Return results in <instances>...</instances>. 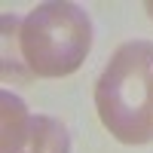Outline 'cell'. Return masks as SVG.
<instances>
[{"label":"cell","instance_id":"6da1fadb","mask_svg":"<svg viewBox=\"0 0 153 153\" xmlns=\"http://www.w3.org/2000/svg\"><path fill=\"white\" fill-rule=\"evenodd\" d=\"M101 126L123 144L153 141V43L129 40L110 55L95 83Z\"/></svg>","mask_w":153,"mask_h":153},{"label":"cell","instance_id":"7a4b0ae2","mask_svg":"<svg viewBox=\"0 0 153 153\" xmlns=\"http://www.w3.org/2000/svg\"><path fill=\"white\" fill-rule=\"evenodd\" d=\"M19 49L31 76H68L80 71L92 49V19L71 0L40 3L19 22Z\"/></svg>","mask_w":153,"mask_h":153},{"label":"cell","instance_id":"3957f363","mask_svg":"<svg viewBox=\"0 0 153 153\" xmlns=\"http://www.w3.org/2000/svg\"><path fill=\"white\" fill-rule=\"evenodd\" d=\"M0 153H71L68 129L46 113H34L12 92L0 95Z\"/></svg>","mask_w":153,"mask_h":153},{"label":"cell","instance_id":"277c9868","mask_svg":"<svg viewBox=\"0 0 153 153\" xmlns=\"http://www.w3.org/2000/svg\"><path fill=\"white\" fill-rule=\"evenodd\" d=\"M144 6H147V12H150V19H153V0H147Z\"/></svg>","mask_w":153,"mask_h":153}]
</instances>
